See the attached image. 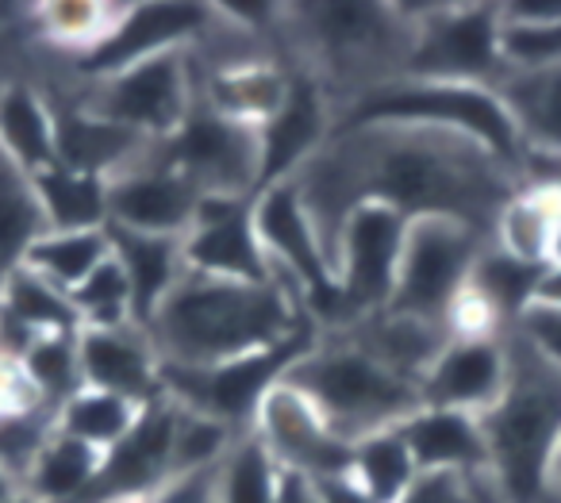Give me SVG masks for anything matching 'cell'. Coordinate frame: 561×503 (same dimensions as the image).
<instances>
[{
    "instance_id": "cell-7",
    "label": "cell",
    "mask_w": 561,
    "mask_h": 503,
    "mask_svg": "<svg viewBox=\"0 0 561 503\" xmlns=\"http://www.w3.org/2000/svg\"><path fill=\"white\" fill-rule=\"evenodd\" d=\"M316 339L320 331H308L280 346L231 357L219 365H162V396H170L178 408L216 419L227 431L250 434L270 388L285 380V373L316 346Z\"/></svg>"
},
{
    "instance_id": "cell-20",
    "label": "cell",
    "mask_w": 561,
    "mask_h": 503,
    "mask_svg": "<svg viewBox=\"0 0 561 503\" xmlns=\"http://www.w3.org/2000/svg\"><path fill=\"white\" fill-rule=\"evenodd\" d=\"M408 449L420 472H458V477H489V442L481 419L450 408H415L400 423Z\"/></svg>"
},
{
    "instance_id": "cell-32",
    "label": "cell",
    "mask_w": 561,
    "mask_h": 503,
    "mask_svg": "<svg viewBox=\"0 0 561 503\" xmlns=\"http://www.w3.org/2000/svg\"><path fill=\"white\" fill-rule=\"evenodd\" d=\"M16 362H20V369H24V380L32 385L35 400H39L50 415H58V408H62L73 392L85 388V380H81L78 334H43V339H35Z\"/></svg>"
},
{
    "instance_id": "cell-6",
    "label": "cell",
    "mask_w": 561,
    "mask_h": 503,
    "mask_svg": "<svg viewBox=\"0 0 561 503\" xmlns=\"http://www.w3.org/2000/svg\"><path fill=\"white\" fill-rule=\"evenodd\" d=\"M285 24L308 35L328 70L354 81L351 101L366 89L404 78L415 39V24L400 16L397 4H312L289 9Z\"/></svg>"
},
{
    "instance_id": "cell-46",
    "label": "cell",
    "mask_w": 561,
    "mask_h": 503,
    "mask_svg": "<svg viewBox=\"0 0 561 503\" xmlns=\"http://www.w3.org/2000/svg\"><path fill=\"white\" fill-rule=\"evenodd\" d=\"M546 500L550 503H561V442L550 457V469H546Z\"/></svg>"
},
{
    "instance_id": "cell-47",
    "label": "cell",
    "mask_w": 561,
    "mask_h": 503,
    "mask_svg": "<svg viewBox=\"0 0 561 503\" xmlns=\"http://www.w3.org/2000/svg\"><path fill=\"white\" fill-rule=\"evenodd\" d=\"M16 492H20V480H16V472H12V469H4V465H0V503H9Z\"/></svg>"
},
{
    "instance_id": "cell-48",
    "label": "cell",
    "mask_w": 561,
    "mask_h": 503,
    "mask_svg": "<svg viewBox=\"0 0 561 503\" xmlns=\"http://www.w3.org/2000/svg\"><path fill=\"white\" fill-rule=\"evenodd\" d=\"M473 488H477V503H504V495H500L496 488H492L489 477H477Z\"/></svg>"
},
{
    "instance_id": "cell-2",
    "label": "cell",
    "mask_w": 561,
    "mask_h": 503,
    "mask_svg": "<svg viewBox=\"0 0 561 503\" xmlns=\"http://www.w3.org/2000/svg\"><path fill=\"white\" fill-rule=\"evenodd\" d=\"M316 331L289 281H216L185 273L147 323L162 365H219Z\"/></svg>"
},
{
    "instance_id": "cell-29",
    "label": "cell",
    "mask_w": 561,
    "mask_h": 503,
    "mask_svg": "<svg viewBox=\"0 0 561 503\" xmlns=\"http://www.w3.org/2000/svg\"><path fill=\"white\" fill-rule=\"evenodd\" d=\"M112 254L108 227L104 231H43L39 239L27 247L24 270L47 281L50 288L70 296L104 258Z\"/></svg>"
},
{
    "instance_id": "cell-19",
    "label": "cell",
    "mask_w": 561,
    "mask_h": 503,
    "mask_svg": "<svg viewBox=\"0 0 561 503\" xmlns=\"http://www.w3.org/2000/svg\"><path fill=\"white\" fill-rule=\"evenodd\" d=\"M78 357L85 388L124 396L135 403H154L162 396V362L139 323L124 327H81Z\"/></svg>"
},
{
    "instance_id": "cell-39",
    "label": "cell",
    "mask_w": 561,
    "mask_h": 503,
    "mask_svg": "<svg viewBox=\"0 0 561 503\" xmlns=\"http://www.w3.org/2000/svg\"><path fill=\"white\" fill-rule=\"evenodd\" d=\"M507 70H538L561 66V24L553 27H500Z\"/></svg>"
},
{
    "instance_id": "cell-3",
    "label": "cell",
    "mask_w": 561,
    "mask_h": 503,
    "mask_svg": "<svg viewBox=\"0 0 561 503\" xmlns=\"http://www.w3.org/2000/svg\"><path fill=\"white\" fill-rule=\"evenodd\" d=\"M481 419L489 480L504 503H550L546 469L561 442V369L507 327V385Z\"/></svg>"
},
{
    "instance_id": "cell-24",
    "label": "cell",
    "mask_w": 561,
    "mask_h": 503,
    "mask_svg": "<svg viewBox=\"0 0 561 503\" xmlns=\"http://www.w3.org/2000/svg\"><path fill=\"white\" fill-rule=\"evenodd\" d=\"M0 158L16 165L27 181L58 162L55 108L35 89H0Z\"/></svg>"
},
{
    "instance_id": "cell-44",
    "label": "cell",
    "mask_w": 561,
    "mask_h": 503,
    "mask_svg": "<svg viewBox=\"0 0 561 503\" xmlns=\"http://www.w3.org/2000/svg\"><path fill=\"white\" fill-rule=\"evenodd\" d=\"M277 503H320V492H316V484L308 477H297V472H280Z\"/></svg>"
},
{
    "instance_id": "cell-41",
    "label": "cell",
    "mask_w": 561,
    "mask_h": 503,
    "mask_svg": "<svg viewBox=\"0 0 561 503\" xmlns=\"http://www.w3.org/2000/svg\"><path fill=\"white\" fill-rule=\"evenodd\" d=\"M397 503H477V488L458 472H420Z\"/></svg>"
},
{
    "instance_id": "cell-27",
    "label": "cell",
    "mask_w": 561,
    "mask_h": 503,
    "mask_svg": "<svg viewBox=\"0 0 561 503\" xmlns=\"http://www.w3.org/2000/svg\"><path fill=\"white\" fill-rule=\"evenodd\" d=\"M32 193L47 231H104L108 227V181L93 173L50 165L32 178Z\"/></svg>"
},
{
    "instance_id": "cell-13",
    "label": "cell",
    "mask_w": 561,
    "mask_h": 503,
    "mask_svg": "<svg viewBox=\"0 0 561 503\" xmlns=\"http://www.w3.org/2000/svg\"><path fill=\"white\" fill-rule=\"evenodd\" d=\"M250 434L262 442L280 472L323 480L351 469V442L339 438L328 426V419L312 408V400L289 380L270 388Z\"/></svg>"
},
{
    "instance_id": "cell-21",
    "label": "cell",
    "mask_w": 561,
    "mask_h": 503,
    "mask_svg": "<svg viewBox=\"0 0 561 503\" xmlns=\"http://www.w3.org/2000/svg\"><path fill=\"white\" fill-rule=\"evenodd\" d=\"M55 127H58V165L78 173H93V178L104 181L124 173L127 165L139 162L154 147L142 135L85 112L81 104H70L66 112L55 108Z\"/></svg>"
},
{
    "instance_id": "cell-11",
    "label": "cell",
    "mask_w": 561,
    "mask_h": 503,
    "mask_svg": "<svg viewBox=\"0 0 561 503\" xmlns=\"http://www.w3.org/2000/svg\"><path fill=\"white\" fill-rule=\"evenodd\" d=\"M158 150L201 196H257L262 188L257 127L219 116L201 101L181 132L158 142Z\"/></svg>"
},
{
    "instance_id": "cell-23",
    "label": "cell",
    "mask_w": 561,
    "mask_h": 503,
    "mask_svg": "<svg viewBox=\"0 0 561 503\" xmlns=\"http://www.w3.org/2000/svg\"><path fill=\"white\" fill-rule=\"evenodd\" d=\"M285 93H289V70H280L270 58L208 70L204 81H196V101L250 127H262L280 108Z\"/></svg>"
},
{
    "instance_id": "cell-45",
    "label": "cell",
    "mask_w": 561,
    "mask_h": 503,
    "mask_svg": "<svg viewBox=\"0 0 561 503\" xmlns=\"http://www.w3.org/2000/svg\"><path fill=\"white\" fill-rule=\"evenodd\" d=\"M530 304H546V308H561V265H546L542 281L535 288V300Z\"/></svg>"
},
{
    "instance_id": "cell-14",
    "label": "cell",
    "mask_w": 561,
    "mask_h": 503,
    "mask_svg": "<svg viewBox=\"0 0 561 503\" xmlns=\"http://www.w3.org/2000/svg\"><path fill=\"white\" fill-rule=\"evenodd\" d=\"M185 273L265 285L277 281L254 231V196H201L193 227L181 239Z\"/></svg>"
},
{
    "instance_id": "cell-16",
    "label": "cell",
    "mask_w": 561,
    "mask_h": 503,
    "mask_svg": "<svg viewBox=\"0 0 561 503\" xmlns=\"http://www.w3.org/2000/svg\"><path fill=\"white\" fill-rule=\"evenodd\" d=\"M211 20H216V9H204V4H135V9H124L101 47L81 58V70L96 81L135 62H147V58L188 50V43L211 32Z\"/></svg>"
},
{
    "instance_id": "cell-36",
    "label": "cell",
    "mask_w": 561,
    "mask_h": 503,
    "mask_svg": "<svg viewBox=\"0 0 561 503\" xmlns=\"http://www.w3.org/2000/svg\"><path fill=\"white\" fill-rule=\"evenodd\" d=\"M124 9L127 4H85V0H73V4H43V9L35 12V24L43 27V35H47L50 43H58V47L85 58L89 50L101 47V39L116 27Z\"/></svg>"
},
{
    "instance_id": "cell-17",
    "label": "cell",
    "mask_w": 561,
    "mask_h": 503,
    "mask_svg": "<svg viewBox=\"0 0 561 503\" xmlns=\"http://www.w3.org/2000/svg\"><path fill=\"white\" fill-rule=\"evenodd\" d=\"M331 96L312 70L289 73V93L280 108L257 127V155H262V188L289 181L312 162L331 139Z\"/></svg>"
},
{
    "instance_id": "cell-25",
    "label": "cell",
    "mask_w": 561,
    "mask_h": 503,
    "mask_svg": "<svg viewBox=\"0 0 561 503\" xmlns=\"http://www.w3.org/2000/svg\"><path fill=\"white\" fill-rule=\"evenodd\" d=\"M496 93L512 116L523 150H542L561 158V66L507 70Z\"/></svg>"
},
{
    "instance_id": "cell-30",
    "label": "cell",
    "mask_w": 561,
    "mask_h": 503,
    "mask_svg": "<svg viewBox=\"0 0 561 503\" xmlns=\"http://www.w3.org/2000/svg\"><path fill=\"white\" fill-rule=\"evenodd\" d=\"M139 415H142V403L101 392V388H81V392H73L70 400L58 408L55 426L62 434H70V438L108 454V449H116L119 442L135 431Z\"/></svg>"
},
{
    "instance_id": "cell-34",
    "label": "cell",
    "mask_w": 561,
    "mask_h": 503,
    "mask_svg": "<svg viewBox=\"0 0 561 503\" xmlns=\"http://www.w3.org/2000/svg\"><path fill=\"white\" fill-rule=\"evenodd\" d=\"M47 231L35 204L32 181L12 162L0 158V285L12 270H20L27 247Z\"/></svg>"
},
{
    "instance_id": "cell-22",
    "label": "cell",
    "mask_w": 561,
    "mask_h": 503,
    "mask_svg": "<svg viewBox=\"0 0 561 503\" xmlns=\"http://www.w3.org/2000/svg\"><path fill=\"white\" fill-rule=\"evenodd\" d=\"M108 239H112V258L119 262V270L127 273V285H131V316L147 331L154 311L162 308L165 296L185 277L181 239L139 235V231H124V227H108Z\"/></svg>"
},
{
    "instance_id": "cell-12",
    "label": "cell",
    "mask_w": 561,
    "mask_h": 503,
    "mask_svg": "<svg viewBox=\"0 0 561 503\" xmlns=\"http://www.w3.org/2000/svg\"><path fill=\"white\" fill-rule=\"evenodd\" d=\"M254 231L265 258H270L273 273L300 288L308 319L316 327V319L323 316V308L335 296V273H331L328 250H323L320 231H316L312 212H308L297 181L289 178V181H277V185L257 188Z\"/></svg>"
},
{
    "instance_id": "cell-43",
    "label": "cell",
    "mask_w": 561,
    "mask_h": 503,
    "mask_svg": "<svg viewBox=\"0 0 561 503\" xmlns=\"http://www.w3.org/2000/svg\"><path fill=\"white\" fill-rule=\"evenodd\" d=\"M316 492H320V503H377L358 480L346 472H335V477H323V480H312Z\"/></svg>"
},
{
    "instance_id": "cell-10",
    "label": "cell",
    "mask_w": 561,
    "mask_h": 503,
    "mask_svg": "<svg viewBox=\"0 0 561 503\" xmlns=\"http://www.w3.org/2000/svg\"><path fill=\"white\" fill-rule=\"evenodd\" d=\"M507 73L500 47V12L489 4H435L415 20L404 78L489 85Z\"/></svg>"
},
{
    "instance_id": "cell-9",
    "label": "cell",
    "mask_w": 561,
    "mask_h": 503,
    "mask_svg": "<svg viewBox=\"0 0 561 503\" xmlns=\"http://www.w3.org/2000/svg\"><path fill=\"white\" fill-rule=\"evenodd\" d=\"M484 247L489 239L458 219H412L389 311L446 327V316H450L454 300L469 288L473 265Z\"/></svg>"
},
{
    "instance_id": "cell-33",
    "label": "cell",
    "mask_w": 561,
    "mask_h": 503,
    "mask_svg": "<svg viewBox=\"0 0 561 503\" xmlns=\"http://www.w3.org/2000/svg\"><path fill=\"white\" fill-rule=\"evenodd\" d=\"M542 270L546 265H527L489 242V247L481 250V258H477L469 288H473L477 296H484L489 308L512 327L515 319L530 308V300H535V288H538V281H542Z\"/></svg>"
},
{
    "instance_id": "cell-42",
    "label": "cell",
    "mask_w": 561,
    "mask_h": 503,
    "mask_svg": "<svg viewBox=\"0 0 561 503\" xmlns=\"http://www.w3.org/2000/svg\"><path fill=\"white\" fill-rule=\"evenodd\" d=\"M150 503H219L216 465H211V469L178 472V477H170L154 495H150Z\"/></svg>"
},
{
    "instance_id": "cell-15",
    "label": "cell",
    "mask_w": 561,
    "mask_h": 503,
    "mask_svg": "<svg viewBox=\"0 0 561 503\" xmlns=\"http://www.w3.org/2000/svg\"><path fill=\"white\" fill-rule=\"evenodd\" d=\"M201 193L162 158L158 142L108 181V227L162 239H185Z\"/></svg>"
},
{
    "instance_id": "cell-28",
    "label": "cell",
    "mask_w": 561,
    "mask_h": 503,
    "mask_svg": "<svg viewBox=\"0 0 561 503\" xmlns=\"http://www.w3.org/2000/svg\"><path fill=\"white\" fill-rule=\"evenodd\" d=\"M561 219V188L523 185L492 227V247L527 265H550L553 231Z\"/></svg>"
},
{
    "instance_id": "cell-50",
    "label": "cell",
    "mask_w": 561,
    "mask_h": 503,
    "mask_svg": "<svg viewBox=\"0 0 561 503\" xmlns=\"http://www.w3.org/2000/svg\"><path fill=\"white\" fill-rule=\"evenodd\" d=\"M9 503H43V500H35V495L32 492H24V488H20V492L16 495H12V500Z\"/></svg>"
},
{
    "instance_id": "cell-40",
    "label": "cell",
    "mask_w": 561,
    "mask_h": 503,
    "mask_svg": "<svg viewBox=\"0 0 561 503\" xmlns=\"http://www.w3.org/2000/svg\"><path fill=\"white\" fill-rule=\"evenodd\" d=\"M515 331L553 365L561 369V308H546V304H530L519 319H515Z\"/></svg>"
},
{
    "instance_id": "cell-26",
    "label": "cell",
    "mask_w": 561,
    "mask_h": 503,
    "mask_svg": "<svg viewBox=\"0 0 561 503\" xmlns=\"http://www.w3.org/2000/svg\"><path fill=\"white\" fill-rule=\"evenodd\" d=\"M104 469V454L85 442L70 438L55 426L32 457L20 488L43 503H89L96 477Z\"/></svg>"
},
{
    "instance_id": "cell-31",
    "label": "cell",
    "mask_w": 561,
    "mask_h": 503,
    "mask_svg": "<svg viewBox=\"0 0 561 503\" xmlns=\"http://www.w3.org/2000/svg\"><path fill=\"white\" fill-rule=\"evenodd\" d=\"M351 477L358 480L377 503H397L400 495L415 484L420 469H415V457H412V449H408L400 426L377 431V434H369V438L354 442Z\"/></svg>"
},
{
    "instance_id": "cell-18",
    "label": "cell",
    "mask_w": 561,
    "mask_h": 503,
    "mask_svg": "<svg viewBox=\"0 0 561 503\" xmlns=\"http://www.w3.org/2000/svg\"><path fill=\"white\" fill-rule=\"evenodd\" d=\"M507 385V331L489 339H446L420 380L427 408L484 415Z\"/></svg>"
},
{
    "instance_id": "cell-4",
    "label": "cell",
    "mask_w": 561,
    "mask_h": 503,
    "mask_svg": "<svg viewBox=\"0 0 561 503\" xmlns=\"http://www.w3.org/2000/svg\"><path fill=\"white\" fill-rule=\"evenodd\" d=\"M285 380L300 388L331 431L351 446L377 431H392L415 408H423L420 385L389 369L351 334H320L316 346L285 373Z\"/></svg>"
},
{
    "instance_id": "cell-35",
    "label": "cell",
    "mask_w": 561,
    "mask_h": 503,
    "mask_svg": "<svg viewBox=\"0 0 561 503\" xmlns=\"http://www.w3.org/2000/svg\"><path fill=\"white\" fill-rule=\"evenodd\" d=\"M280 469L254 434L234 438L227 457L216 465L219 503H277Z\"/></svg>"
},
{
    "instance_id": "cell-1",
    "label": "cell",
    "mask_w": 561,
    "mask_h": 503,
    "mask_svg": "<svg viewBox=\"0 0 561 503\" xmlns=\"http://www.w3.org/2000/svg\"><path fill=\"white\" fill-rule=\"evenodd\" d=\"M293 181L312 212L331 273L339 235L358 204H385L404 219H458L492 242L496 216L523 188L473 139L412 124L339 127Z\"/></svg>"
},
{
    "instance_id": "cell-5",
    "label": "cell",
    "mask_w": 561,
    "mask_h": 503,
    "mask_svg": "<svg viewBox=\"0 0 561 503\" xmlns=\"http://www.w3.org/2000/svg\"><path fill=\"white\" fill-rule=\"evenodd\" d=\"M366 124H412L438 127L473 139L496 158L504 170H512L523 185V139L507 116L504 101L489 85H466V81H420L397 78L377 89L354 96L335 116V127H366Z\"/></svg>"
},
{
    "instance_id": "cell-51",
    "label": "cell",
    "mask_w": 561,
    "mask_h": 503,
    "mask_svg": "<svg viewBox=\"0 0 561 503\" xmlns=\"http://www.w3.org/2000/svg\"><path fill=\"white\" fill-rule=\"evenodd\" d=\"M116 503H150V500H116Z\"/></svg>"
},
{
    "instance_id": "cell-8",
    "label": "cell",
    "mask_w": 561,
    "mask_h": 503,
    "mask_svg": "<svg viewBox=\"0 0 561 503\" xmlns=\"http://www.w3.org/2000/svg\"><path fill=\"white\" fill-rule=\"evenodd\" d=\"M78 104L108 124L142 135L147 142H165L181 132L196 104V58L193 50H170L135 62L96 78Z\"/></svg>"
},
{
    "instance_id": "cell-37",
    "label": "cell",
    "mask_w": 561,
    "mask_h": 503,
    "mask_svg": "<svg viewBox=\"0 0 561 503\" xmlns=\"http://www.w3.org/2000/svg\"><path fill=\"white\" fill-rule=\"evenodd\" d=\"M73 311L81 316V327H124L135 323L131 316V285L119 270L116 258H104L85 281L70 293Z\"/></svg>"
},
{
    "instance_id": "cell-49",
    "label": "cell",
    "mask_w": 561,
    "mask_h": 503,
    "mask_svg": "<svg viewBox=\"0 0 561 503\" xmlns=\"http://www.w3.org/2000/svg\"><path fill=\"white\" fill-rule=\"evenodd\" d=\"M550 265H561V219H558V231H553V247H550Z\"/></svg>"
},
{
    "instance_id": "cell-38",
    "label": "cell",
    "mask_w": 561,
    "mask_h": 503,
    "mask_svg": "<svg viewBox=\"0 0 561 503\" xmlns=\"http://www.w3.org/2000/svg\"><path fill=\"white\" fill-rule=\"evenodd\" d=\"M234 438H242V434L227 431L224 423H216L208 415L178 408V415H173V477L219 465L227 457V449L234 446Z\"/></svg>"
}]
</instances>
